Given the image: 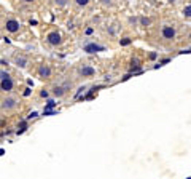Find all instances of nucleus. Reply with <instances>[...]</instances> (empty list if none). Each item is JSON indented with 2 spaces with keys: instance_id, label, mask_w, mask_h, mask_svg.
Wrapping results in <instances>:
<instances>
[{
  "instance_id": "1",
  "label": "nucleus",
  "mask_w": 191,
  "mask_h": 179,
  "mask_svg": "<svg viewBox=\"0 0 191 179\" xmlns=\"http://www.w3.org/2000/svg\"><path fill=\"white\" fill-rule=\"evenodd\" d=\"M161 34H163V37L166 38V40H174L175 38V29L172 27V26H164Z\"/></svg>"
},
{
  "instance_id": "2",
  "label": "nucleus",
  "mask_w": 191,
  "mask_h": 179,
  "mask_svg": "<svg viewBox=\"0 0 191 179\" xmlns=\"http://www.w3.org/2000/svg\"><path fill=\"white\" fill-rule=\"evenodd\" d=\"M13 86H14V83H13V79H11L10 75H7L5 79H2V82H0V88L3 90V91H11Z\"/></svg>"
},
{
  "instance_id": "3",
  "label": "nucleus",
  "mask_w": 191,
  "mask_h": 179,
  "mask_svg": "<svg viewBox=\"0 0 191 179\" xmlns=\"http://www.w3.org/2000/svg\"><path fill=\"white\" fill-rule=\"evenodd\" d=\"M18 106V99L16 98H7V99L2 102V109L3 110H13Z\"/></svg>"
},
{
  "instance_id": "4",
  "label": "nucleus",
  "mask_w": 191,
  "mask_h": 179,
  "mask_svg": "<svg viewBox=\"0 0 191 179\" xmlns=\"http://www.w3.org/2000/svg\"><path fill=\"white\" fill-rule=\"evenodd\" d=\"M85 50L86 53H97V51H104V46H99V45H96V43H88V45H85Z\"/></svg>"
},
{
  "instance_id": "5",
  "label": "nucleus",
  "mask_w": 191,
  "mask_h": 179,
  "mask_svg": "<svg viewBox=\"0 0 191 179\" xmlns=\"http://www.w3.org/2000/svg\"><path fill=\"white\" fill-rule=\"evenodd\" d=\"M5 27H7L8 32H18V31H19V23L14 21V19H10V21H7Z\"/></svg>"
},
{
  "instance_id": "6",
  "label": "nucleus",
  "mask_w": 191,
  "mask_h": 179,
  "mask_svg": "<svg viewBox=\"0 0 191 179\" xmlns=\"http://www.w3.org/2000/svg\"><path fill=\"white\" fill-rule=\"evenodd\" d=\"M80 74H81L83 77H92L96 74V69L91 67V66H83L81 69H80Z\"/></svg>"
},
{
  "instance_id": "7",
  "label": "nucleus",
  "mask_w": 191,
  "mask_h": 179,
  "mask_svg": "<svg viewBox=\"0 0 191 179\" xmlns=\"http://www.w3.org/2000/svg\"><path fill=\"white\" fill-rule=\"evenodd\" d=\"M48 42H49L51 45L61 43V35H59V32H51V34H48Z\"/></svg>"
},
{
  "instance_id": "8",
  "label": "nucleus",
  "mask_w": 191,
  "mask_h": 179,
  "mask_svg": "<svg viewBox=\"0 0 191 179\" xmlns=\"http://www.w3.org/2000/svg\"><path fill=\"white\" fill-rule=\"evenodd\" d=\"M38 75L40 77H43V79H48V77L51 75V69H49V67H48V66H40V67H38Z\"/></svg>"
},
{
  "instance_id": "9",
  "label": "nucleus",
  "mask_w": 191,
  "mask_h": 179,
  "mask_svg": "<svg viewBox=\"0 0 191 179\" xmlns=\"http://www.w3.org/2000/svg\"><path fill=\"white\" fill-rule=\"evenodd\" d=\"M53 93H54L56 96H62V94H64L65 91H64V88H62V86H54V90H53Z\"/></svg>"
},
{
  "instance_id": "10",
  "label": "nucleus",
  "mask_w": 191,
  "mask_h": 179,
  "mask_svg": "<svg viewBox=\"0 0 191 179\" xmlns=\"http://www.w3.org/2000/svg\"><path fill=\"white\" fill-rule=\"evenodd\" d=\"M54 106H56V102H54L53 99H49V101H48V104H46V107H45V110H49V109H53Z\"/></svg>"
},
{
  "instance_id": "11",
  "label": "nucleus",
  "mask_w": 191,
  "mask_h": 179,
  "mask_svg": "<svg viewBox=\"0 0 191 179\" xmlns=\"http://www.w3.org/2000/svg\"><path fill=\"white\" fill-rule=\"evenodd\" d=\"M183 13H185V16H186V18H190V16H191V7H190V5H186V7H185Z\"/></svg>"
},
{
  "instance_id": "12",
  "label": "nucleus",
  "mask_w": 191,
  "mask_h": 179,
  "mask_svg": "<svg viewBox=\"0 0 191 179\" xmlns=\"http://www.w3.org/2000/svg\"><path fill=\"white\" fill-rule=\"evenodd\" d=\"M16 64L21 66V67H24V66H26V59H24V58H18L16 59Z\"/></svg>"
},
{
  "instance_id": "13",
  "label": "nucleus",
  "mask_w": 191,
  "mask_h": 179,
  "mask_svg": "<svg viewBox=\"0 0 191 179\" xmlns=\"http://www.w3.org/2000/svg\"><path fill=\"white\" fill-rule=\"evenodd\" d=\"M75 2H77V5H80V7H85V5L89 3V0H75Z\"/></svg>"
},
{
  "instance_id": "14",
  "label": "nucleus",
  "mask_w": 191,
  "mask_h": 179,
  "mask_svg": "<svg viewBox=\"0 0 191 179\" xmlns=\"http://www.w3.org/2000/svg\"><path fill=\"white\" fill-rule=\"evenodd\" d=\"M140 23H142V26H148V24H150V19H148V18H142Z\"/></svg>"
},
{
  "instance_id": "15",
  "label": "nucleus",
  "mask_w": 191,
  "mask_h": 179,
  "mask_svg": "<svg viewBox=\"0 0 191 179\" xmlns=\"http://www.w3.org/2000/svg\"><path fill=\"white\" fill-rule=\"evenodd\" d=\"M43 114H45V115H56L58 112H56V110H51V109H49V110H45Z\"/></svg>"
},
{
  "instance_id": "16",
  "label": "nucleus",
  "mask_w": 191,
  "mask_h": 179,
  "mask_svg": "<svg viewBox=\"0 0 191 179\" xmlns=\"http://www.w3.org/2000/svg\"><path fill=\"white\" fill-rule=\"evenodd\" d=\"M35 117H38V114H37V112H30V114L27 115V118H29V120H30V118H35Z\"/></svg>"
},
{
  "instance_id": "17",
  "label": "nucleus",
  "mask_w": 191,
  "mask_h": 179,
  "mask_svg": "<svg viewBox=\"0 0 191 179\" xmlns=\"http://www.w3.org/2000/svg\"><path fill=\"white\" fill-rule=\"evenodd\" d=\"M129 43H131L129 38H124V40H121V45H129Z\"/></svg>"
},
{
  "instance_id": "18",
  "label": "nucleus",
  "mask_w": 191,
  "mask_h": 179,
  "mask_svg": "<svg viewBox=\"0 0 191 179\" xmlns=\"http://www.w3.org/2000/svg\"><path fill=\"white\" fill-rule=\"evenodd\" d=\"M41 96H43V98H48V91H46V90H43V91H41Z\"/></svg>"
},
{
  "instance_id": "19",
  "label": "nucleus",
  "mask_w": 191,
  "mask_h": 179,
  "mask_svg": "<svg viewBox=\"0 0 191 179\" xmlns=\"http://www.w3.org/2000/svg\"><path fill=\"white\" fill-rule=\"evenodd\" d=\"M91 34H92V29L88 27V29H86V35H91Z\"/></svg>"
},
{
  "instance_id": "20",
  "label": "nucleus",
  "mask_w": 191,
  "mask_h": 179,
  "mask_svg": "<svg viewBox=\"0 0 191 179\" xmlns=\"http://www.w3.org/2000/svg\"><path fill=\"white\" fill-rule=\"evenodd\" d=\"M29 94H30V90L27 88V90H26V91H24V96H29Z\"/></svg>"
},
{
  "instance_id": "21",
  "label": "nucleus",
  "mask_w": 191,
  "mask_h": 179,
  "mask_svg": "<svg viewBox=\"0 0 191 179\" xmlns=\"http://www.w3.org/2000/svg\"><path fill=\"white\" fill-rule=\"evenodd\" d=\"M58 2H59V5H64L65 3V0H58Z\"/></svg>"
},
{
  "instance_id": "22",
  "label": "nucleus",
  "mask_w": 191,
  "mask_h": 179,
  "mask_svg": "<svg viewBox=\"0 0 191 179\" xmlns=\"http://www.w3.org/2000/svg\"><path fill=\"white\" fill-rule=\"evenodd\" d=\"M24 2H32V0H24Z\"/></svg>"
}]
</instances>
